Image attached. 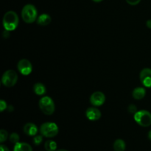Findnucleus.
I'll return each instance as SVG.
<instances>
[{"label":"nucleus","instance_id":"393cba45","mask_svg":"<svg viewBox=\"0 0 151 151\" xmlns=\"http://www.w3.org/2000/svg\"><path fill=\"white\" fill-rule=\"evenodd\" d=\"M146 25H147V27L149 28V29H151V20H147V22H146Z\"/></svg>","mask_w":151,"mask_h":151},{"label":"nucleus","instance_id":"9b49d317","mask_svg":"<svg viewBox=\"0 0 151 151\" xmlns=\"http://www.w3.org/2000/svg\"><path fill=\"white\" fill-rule=\"evenodd\" d=\"M23 131L26 135L29 136V137H35L38 134V127L32 122H28L25 124L24 126Z\"/></svg>","mask_w":151,"mask_h":151},{"label":"nucleus","instance_id":"1a4fd4ad","mask_svg":"<svg viewBox=\"0 0 151 151\" xmlns=\"http://www.w3.org/2000/svg\"><path fill=\"white\" fill-rule=\"evenodd\" d=\"M139 79L142 85L147 88H151V69L145 68L140 72Z\"/></svg>","mask_w":151,"mask_h":151},{"label":"nucleus","instance_id":"f257e3e1","mask_svg":"<svg viewBox=\"0 0 151 151\" xmlns=\"http://www.w3.org/2000/svg\"><path fill=\"white\" fill-rule=\"evenodd\" d=\"M19 16H18L17 13L13 10L7 11L3 16L2 24L5 30H15L19 25Z\"/></svg>","mask_w":151,"mask_h":151},{"label":"nucleus","instance_id":"a211bd4d","mask_svg":"<svg viewBox=\"0 0 151 151\" xmlns=\"http://www.w3.org/2000/svg\"><path fill=\"white\" fill-rule=\"evenodd\" d=\"M9 139H10V142L16 145V143L19 142L20 137H19V134H16V133H12V134L9 136Z\"/></svg>","mask_w":151,"mask_h":151},{"label":"nucleus","instance_id":"2eb2a0df","mask_svg":"<svg viewBox=\"0 0 151 151\" xmlns=\"http://www.w3.org/2000/svg\"><path fill=\"white\" fill-rule=\"evenodd\" d=\"M13 151H32V148L26 142H18L13 147Z\"/></svg>","mask_w":151,"mask_h":151},{"label":"nucleus","instance_id":"ddd939ff","mask_svg":"<svg viewBox=\"0 0 151 151\" xmlns=\"http://www.w3.org/2000/svg\"><path fill=\"white\" fill-rule=\"evenodd\" d=\"M146 94L145 88L143 87H137L134 88L132 92V96L135 100H140L145 97Z\"/></svg>","mask_w":151,"mask_h":151},{"label":"nucleus","instance_id":"6ab92c4d","mask_svg":"<svg viewBox=\"0 0 151 151\" xmlns=\"http://www.w3.org/2000/svg\"><path fill=\"white\" fill-rule=\"evenodd\" d=\"M8 137V133L7 131L4 129H1L0 131V142L3 143L4 142H5Z\"/></svg>","mask_w":151,"mask_h":151},{"label":"nucleus","instance_id":"aec40b11","mask_svg":"<svg viewBox=\"0 0 151 151\" xmlns=\"http://www.w3.org/2000/svg\"><path fill=\"white\" fill-rule=\"evenodd\" d=\"M43 137L42 135L35 136V137H33V139H32L34 145H37V146L40 145H41V143L42 142V141H43V137Z\"/></svg>","mask_w":151,"mask_h":151},{"label":"nucleus","instance_id":"f03ea898","mask_svg":"<svg viewBox=\"0 0 151 151\" xmlns=\"http://www.w3.org/2000/svg\"><path fill=\"white\" fill-rule=\"evenodd\" d=\"M22 18L27 24H32L38 19V11L33 4H27L24 6L22 10Z\"/></svg>","mask_w":151,"mask_h":151},{"label":"nucleus","instance_id":"0eeeda50","mask_svg":"<svg viewBox=\"0 0 151 151\" xmlns=\"http://www.w3.org/2000/svg\"><path fill=\"white\" fill-rule=\"evenodd\" d=\"M17 69L20 74L24 76H27L31 74L32 71V63L27 59H22L17 63Z\"/></svg>","mask_w":151,"mask_h":151},{"label":"nucleus","instance_id":"f8f14e48","mask_svg":"<svg viewBox=\"0 0 151 151\" xmlns=\"http://www.w3.org/2000/svg\"><path fill=\"white\" fill-rule=\"evenodd\" d=\"M51 21L52 19L50 15L47 14V13H43V14L38 16V19H37L36 22L38 25H41V26H47V25L50 24Z\"/></svg>","mask_w":151,"mask_h":151},{"label":"nucleus","instance_id":"f3484780","mask_svg":"<svg viewBox=\"0 0 151 151\" xmlns=\"http://www.w3.org/2000/svg\"><path fill=\"white\" fill-rule=\"evenodd\" d=\"M57 147V143L53 140H47L44 144V148L47 151H56Z\"/></svg>","mask_w":151,"mask_h":151},{"label":"nucleus","instance_id":"5701e85b","mask_svg":"<svg viewBox=\"0 0 151 151\" xmlns=\"http://www.w3.org/2000/svg\"><path fill=\"white\" fill-rule=\"evenodd\" d=\"M126 2L128 3V4L132 6L137 5L138 4H139V2L141 1V0H125Z\"/></svg>","mask_w":151,"mask_h":151},{"label":"nucleus","instance_id":"4be33fe9","mask_svg":"<svg viewBox=\"0 0 151 151\" xmlns=\"http://www.w3.org/2000/svg\"><path fill=\"white\" fill-rule=\"evenodd\" d=\"M6 109H7V103L3 100H0V110H1V112L4 111Z\"/></svg>","mask_w":151,"mask_h":151},{"label":"nucleus","instance_id":"423d86ee","mask_svg":"<svg viewBox=\"0 0 151 151\" xmlns=\"http://www.w3.org/2000/svg\"><path fill=\"white\" fill-rule=\"evenodd\" d=\"M18 75L14 70L9 69L4 72L2 77H1V83L5 87L14 86L18 81Z\"/></svg>","mask_w":151,"mask_h":151},{"label":"nucleus","instance_id":"cd10ccee","mask_svg":"<svg viewBox=\"0 0 151 151\" xmlns=\"http://www.w3.org/2000/svg\"><path fill=\"white\" fill-rule=\"evenodd\" d=\"M56 151H68V150H65V149H60V150H57Z\"/></svg>","mask_w":151,"mask_h":151},{"label":"nucleus","instance_id":"412c9836","mask_svg":"<svg viewBox=\"0 0 151 151\" xmlns=\"http://www.w3.org/2000/svg\"><path fill=\"white\" fill-rule=\"evenodd\" d=\"M128 112H129V113L134 114H135L138 111H137V106H134V104L130 105L128 108Z\"/></svg>","mask_w":151,"mask_h":151},{"label":"nucleus","instance_id":"39448f33","mask_svg":"<svg viewBox=\"0 0 151 151\" xmlns=\"http://www.w3.org/2000/svg\"><path fill=\"white\" fill-rule=\"evenodd\" d=\"M134 120L142 127H149L151 125V113L148 111H138L134 116Z\"/></svg>","mask_w":151,"mask_h":151},{"label":"nucleus","instance_id":"b1692460","mask_svg":"<svg viewBox=\"0 0 151 151\" xmlns=\"http://www.w3.org/2000/svg\"><path fill=\"white\" fill-rule=\"evenodd\" d=\"M0 150L1 151H10V150L8 149V147L7 146L4 145H1L0 146Z\"/></svg>","mask_w":151,"mask_h":151},{"label":"nucleus","instance_id":"dca6fc26","mask_svg":"<svg viewBox=\"0 0 151 151\" xmlns=\"http://www.w3.org/2000/svg\"><path fill=\"white\" fill-rule=\"evenodd\" d=\"M113 147L114 151H125L126 148V145H125L124 140L118 139L115 140V142H114Z\"/></svg>","mask_w":151,"mask_h":151},{"label":"nucleus","instance_id":"20e7f679","mask_svg":"<svg viewBox=\"0 0 151 151\" xmlns=\"http://www.w3.org/2000/svg\"><path fill=\"white\" fill-rule=\"evenodd\" d=\"M41 112L46 115H52L55 110V106L52 99L48 96L43 97L38 102Z\"/></svg>","mask_w":151,"mask_h":151},{"label":"nucleus","instance_id":"6e6552de","mask_svg":"<svg viewBox=\"0 0 151 151\" xmlns=\"http://www.w3.org/2000/svg\"><path fill=\"white\" fill-rule=\"evenodd\" d=\"M90 103L94 107H100L106 102V96L102 91H95L90 97Z\"/></svg>","mask_w":151,"mask_h":151},{"label":"nucleus","instance_id":"a878e982","mask_svg":"<svg viewBox=\"0 0 151 151\" xmlns=\"http://www.w3.org/2000/svg\"><path fill=\"white\" fill-rule=\"evenodd\" d=\"M147 136H148V139L151 141V130L148 132V135Z\"/></svg>","mask_w":151,"mask_h":151},{"label":"nucleus","instance_id":"7ed1b4c3","mask_svg":"<svg viewBox=\"0 0 151 151\" xmlns=\"http://www.w3.org/2000/svg\"><path fill=\"white\" fill-rule=\"evenodd\" d=\"M59 132V128L57 124L52 122L43 123L40 127V133L41 135L47 138H52L56 137Z\"/></svg>","mask_w":151,"mask_h":151},{"label":"nucleus","instance_id":"4468645a","mask_svg":"<svg viewBox=\"0 0 151 151\" xmlns=\"http://www.w3.org/2000/svg\"><path fill=\"white\" fill-rule=\"evenodd\" d=\"M33 91L35 94L38 96L44 95L47 92V88L45 86L41 83H37L33 86Z\"/></svg>","mask_w":151,"mask_h":151},{"label":"nucleus","instance_id":"9d476101","mask_svg":"<svg viewBox=\"0 0 151 151\" xmlns=\"http://www.w3.org/2000/svg\"><path fill=\"white\" fill-rule=\"evenodd\" d=\"M86 116L88 119L91 121H97L100 119L102 114L100 111L96 107H90L86 111Z\"/></svg>","mask_w":151,"mask_h":151},{"label":"nucleus","instance_id":"bb28decb","mask_svg":"<svg viewBox=\"0 0 151 151\" xmlns=\"http://www.w3.org/2000/svg\"><path fill=\"white\" fill-rule=\"evenodd\" d=\"M93 1H94V2H100V1H103V0H92Z\"/></svg>","mask_w":151,"mask_h":151}]
</instances>
